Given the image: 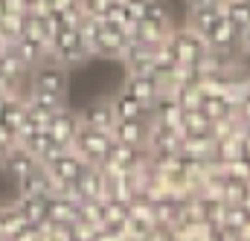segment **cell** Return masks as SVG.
<instances>
[{"label": "cell", "instance_id": "8fae6325", "mask_svg": "<svg viewBox=\"0 0 250 241\" xmlns=\"http://www.w3.org/2000/svg\"><path fill=\"white\" fill-rule=\"evenodd\" d=\"M35 166H38V157H35L32 151H26L21 142H18V145H12V148L6 151L3 163H0V169H3V172H9L15 181H21L23 175H29Z\"/></svg>", "mask_w": 250, "mask_h": 241}, {"label": "cell", "instance_id": "ffe728a7", "mask_svg": "<svg viewBox=\"0 0 250 241\" xmlns=\"http://www.w3.org/2000/svg\"><path fill=\"white\" fill-rule=\"evenodd\" d=\"M123 3L128 6V12H131V15H134L137 20H140V18L146 15V9L151 6V0H123Z\"/></svg>", "mask_w": 250, "mask_h": 241}, {"label": "cell", "instance_id": "2e32d148", "mask_svg": "<svg viewBox=\"0 0 250 241\" xmlns=\"http://www.w3.org/2000/svg\"><path fill=\"white\" fill-rule=\"evenodd\" d=\"M212 125H215V122L209 120L201 108H189V111H184V120H181L184 134H212Z\"/></svg>", "mask_w": 250, "mask_h": 241}, {"label": "cell", "instance_id": "277c9868", "mask_svg": "<svg viewBox=\"0 0 250 241\" xmlns=\"http://www.w3.org/2000/svg\"><path fill=\"white\" fill-rule=\"evenodd\" d=\"M221 18H224V0H201V3L187 6V26L192 32H198L204 41Z\"/></svg>", "mask_w": 250, "mask_h": 241}, {"label": "cell", "instance_id": "52a82bcc", "mask_svg": "<svg viewBox=\"0 0 250 241\" xmlns=\"http://www.w3.org/2000/svg\"><path fill=\"white\" fill-rule=\"evenodd\" d=\"M148 125H151V117H137V120H117L111 137L117 142H125V145H140L146 148V137H148Z\"/></svg>", "mask_w": 250, "mask_h": 241}, {"label": "cell", "instance_id": "d6986e66", "mask_svg": "<svg viewBox=\"0 0 250 241\" xmlns=\"http://www.w3.org/2000/svg\"><path fill=\"white\" fill-rule=\"evenodd\" d=\"M79 3H82L84 15H90V18H108V12L114 9L117 0H79Z\"/></svg>", "mask_w": 250, "mask_h": 241}, {"label": "cell", "instance_id": "44dd1931", "mask_svg": "<svg viewBox=\"0 0 250 241\" xmlns=\"http://www.w3.org/2000/svg\"><path fill=\"white\" fill-rule=\"evenodd\" d=\"M47 3H50V12H64V9L76 6L79 0H47Z\"/></svg>", "mask_w": 250, "mask_h": 241}, {"label": "cell", "instance_id": "7c38bea8", "mask_svg": "<svg viewBox=\"0 0 250 241\" xmlns=\"http://www.w3.org/2000/svg\"><path fill=\"white\" fill-rule=\"evenodd\" d=\"M123 90H128L146 108H151L157 102V96H160V81H157V76H125Z\"/></svg>", "mask_w": 250, "mask_h": 241}, {"label": "cell", "instance_id": "ac0fdd59", "mask_svg": "<svg viewBox=\"0 0 250 241\" xmlns=\"http://www.w3.org/2000/svg\"><path fill=\"white\" fill-rule=\"evenodd\" d=\"M224 15L239 29H248L250 26V0H224Z\"/></svg>", "mask_w": 250, "mask_h": 241}, {"label": "cell", "instance_id": "8992f818", "mask_svg": "<svg viewBox=\"0 0 250 241\" xmlns=\"http://www.w3.org/2000/svg\"><path fill=\"white\" fill-rule=\"evenodd\" d=\"M239 44H242V29L224 15L215 26H212V32L207 35V47L209 50H218V53H233V56H239Z\"/></svg>", "mask_w": 250, "mask_h": 241}, {"label": "cell", "instance_id": "7402d4cb", "mask_svg": "<svg viewBox=\"0 0 250 241\" xmlns=\"http://www.w3.org/2000/svg\"><path fill=\"white\" fill-rule=\"evenodd\" d=\"M239 56H248L250 59V26L242 29V44H239Z\"/></svg>", "mask_w": 250, "mask_h": 241}, {"label": "cell", "instance_id": "3957f363", "mask_svg": "<svg viewBox=\"0 0 250 241\" xmlns=\"http://www.w3.org/2000/svg\"><path fill=\"white\" fill-rule=\"evenodd\" d=\"M26 87L29 90H41V93H53V96H67V67L53 59L35 64L29 70Z\"/></svg>", "mask_w": 250, "mask_h": 241}, {"label": "cell", "instance_id": "5bb4252c", "mask_svg": "<svg viewBox=\"0 0 250 241\" xmlns=\"http://www.w3.org/2000/svg\"><path fill=\"white\" fill-rule=\"evenodd\" d=\"M15 209L29 224H47V195H18Z\"/></svg>", "mask_w": 250, "mask_h": 241}, {"label": "cell", "instance_id": "9c48e42d", "mask_svg": "<svg viewBox=\"0 0 250 241\" xmlns=\"http://www.w3.org/2000/svg\"><path fill=\"white\" fill-rule=\"evenodd\" d=\"M79 120L82 125H87V128H99V131H114V125H117V114H114V105H111V99H99V102H90L82 114H79Z\"/></svg>", "mask_w": 250, "mask_h": 241}, {"label": "cell", "instance_id": "6da1fadb", "mask_svg": "<svg viewBox=\"0 0 250 241\" xmlns=\"http://www.w3.org/2000/svg\"><path fill=\"white\" fill-rule=\"evenodd\" d=\"M111 145H114V137H111L108 131H99V128H87V125H82L70 148H73L87 166H102L105 157H108V151H111Z\"/></svg>", "mask_w": 250, "mask_h": 241}, {"label": "cell", "instance_id": "30bf717a", "mask_svg": "<svg viewBox=\"0 0 250 241\" xmlns=\"http://www.w3.org/2000/svg\"><path fill=\"white\" fill-rule=\"evenodd\" d=\"M50 134L62 142V145H73V140H76V134H79V128H82V120H79V114H73L67 105H64L62 111H56L53 114V120H50Z\"/></svg>", "mask_w": 250, "mask_h": 241}, {"label": "cell", "instance_id": "ba28073f", "mask_svg": "<svg viewBox=\"0 0 250 241\" xmlns=\"http://www.w3.org/2000/svg\"><path fill=\"white\" fill-rule=\"evenodd\" d=\"M148 117H151V122H157V125L181 128V120H184V108H181V102H178L172 93H160V96H157V102L148 108ZM181 131H184V128H181Z\"/></svg>", "mask_w": 250, "mask_h": 241}, {"label": "cell", "instance_id": "e0dca14e", "mask_svg": "<svg viewBox=\"0 0 250 241\" xmlns=\"http://www.w3.org/2000/svg\"><path fill=\"white\" fill-rule=\"evenodd\" d=\"M140 20H148V23H154V26H160V29H175L172 12H169L166 0H151V6L146 9V15H143Z\"/></svg>", "mask_w": 250, "mask_h": 241}, {"label": "cell", "instance_id": "cb8c5ba5", "mask_svg": "<svg viewBox=\"0 0 250 241\" xmlns=\"http://www.w3.org/2000/svg\"><path fill=\"white\" fill-rule=\"evenodd\" d=\"M184 3H187V6H192V3H201V0H184Z\"/></svg>", "mask_w": 250, "mask_h": 241}, {"label": "cell", "instance_id": "603a6c76", "mask_svg": "<svg viewBox=\"0 0 250 241\" xmlns=\"http://www.w3.org/2000/svg\"><path fill=\"white\" fill-rule=\"evenodd\" d=\"M242 154L250 157V125H245V131H242Z\"/></svg>", "mask_w": 250, "mask_h": 241}, {"label": "cell", "instance_id": "9a60e30c", "mask_svg": "<svg viewBox=\"0 0 250 241\" xmlns=\"http://www.w3.org/2000/svg\"><path fill=\"white\" fill-rule=\"evenodd\" d=\"M111 105H114L117 120H137V117H148V108H146L143 102H137L128 90H120V93L111 99Z\"/></svg>", "mask_w": 250, "mask_h": 241}, {"label": "cell", "instance_id": "5b68a950", "mask_svg": "<svg viewBox=\"0 0 250 241\" xmlns=\"http://www.w3.org/2000/svg\"><path fill=\"white\" fill-rule=\"evenodd\" d=\"M169 47H172L178 64H198L201 56L207 53V41H204L198 32H192L189 26H175V29H172Z\"/></svg>", "mask_w": 250, "mask_h": 241}, {"label": "cell", "instance_id": "4fadbf2b", "mask_svg": "<svg viewBox=\"0 0 250 241\" xmlns=\"http://www.w3.org/2000/svg\"><path fill=\"white\" fill-rule=\"evenodd\" d=\"M12 50L23 59V64L32 70L35 64H41V61L50 59V44H44V41H38V38H32V35H21V38H15L12 41Z\"/></svg>", "mask_w": 250, "mask_h": 241}, {"label": "cell", "instance_id": "7a4b0ae2", "mask_svg": "<svg viewBox=\"0 0 250 241\" xmlns=\"http://www.w3.org/2000/svg\"><path fill=\"white\" fill-rule=\"evenodd\" d=\"M50 59L64 64L67 70L76 67V64H84V61L90 59V53H87V47H84V41H82V35H79L76 26H62L56 32V38L50 44Z\"/></svg>", "mask_w": 250, "mask_h": 241}]
</instances>
